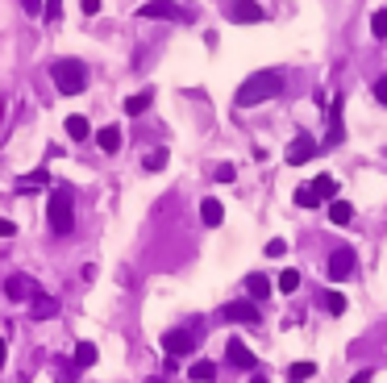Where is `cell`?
Masks as SVG:
<instances>
[{
	"label": "cell",
	"mask_w": 387,
	"mask_h": 383,
	"mask_svg": "<svg viewBox=\"0 0 387 383\" xmlns=\"http://www.w3.org/2000/svg\"><path fill=\"white\" fill-rule=\"evenodd\" d=\"M279 92H283V75H279V71H254V75L238 88L233 104H238V108H254L262 100H275Z\"/></svg>",
	"instance_id": "obj_1"
},
{
	"label": "cell",
	"mask_w": 387,
	"mask_h": 383,
	"mask_svg": "<svg viewBox=\"0 0 387 383\" xmlns=\"http://www.w3.org/2000/svg\"><path fill=\"white\" fill-rule=\"evenodd\" d=\"M50 80L63 96H80L87 88V67L80 58H54L50 63Z\"/></svg>",
	"instance_id": "obj_2"
},
{
	"label": "cell",
	"mask_w": 387,
	"mask_h": 383,
	"mask_svg": "<svg viewBox=\"0 0 387 383\" xmlns=\"http://www.w3.org/2000/svg\"><path fill=\"white\" fill-rule=\"evenodd\" d=\"M46 217H50V230H54L59 238H67V234L75 230V200H71V192H67V188H54V192H50Z\"/></svg>",
	"instance_id": "obj_3"
},
{
	"label": "cell",
	"mask_w": 387,
	"mask_h": 383,
	"mask_svg": "<svg viewBox=\"0 0 387 383\" xmlns=\"http://www.w3.org/2000/svg\"><path fill=\"white\" fill-rule=\"evenodd\" d=\"M200 337H204V321H188L183 329H167V334H163V350H167L171 358H188V354L200 346Z\"/></svg>",
	"instance_id": "obj_4"
},
{
	"label": "cell",
	"mask_w": 387,
	"mask_h": 383,
	"mask_svg": "<svg viewBox=\"0 0 387 383\" xmlns=\"http://www.w3.org/2000/svg\"><path fill=\"white\" fill-rule=\"evenodd\" d=\"M325 271H329V280H333V284H345V280L358 271L354 250H350V246H333V254H329V267H325Z\"/></svg>",
	"instance_id": "obj_5"
},
{
	"label": "cell",
	"mask_w": 387,
	"mask_h": 383,
	"mask_svg": "<svg viewBox=\"0 0 387 383\" xmlns=\"http://www.w3.org/2000/svg\"><path fill=\"white\" fill-rule=\"evenodd\" d=\"M137 17H146V21H188V13L175 0H146L137 8Z\"/></svg>",
	"instance_id": "obj_6"
},
{
	"label": "cell",
	"mask_w": 387,
	"mask_h": 383,
	"mask_svg": "<svg viewBox=\"0 0 387 383\" xmlns=\"http://www.w3.org/2000/svg\"><path fill=\"white\" fill-rule=\"evenodd\" d=\"M221 321H233V325H258L262 313H258L254 300H233V304L221 308Z\"/></svg>",
	"instance_id": "obj_7"
},
{
	"label": "cell",
	"mask_w": 387,
	"mask_h": 383,
	"mask_svg": "<svg viewBox=\"0 0 387 383\" xmlns=\"http://www.w3.org/2000/svg\"><path fill=\"white\" fill-rule=\"evenodd\" d=\"M225 363H229L233 371H254V367H258L254 350H250L246 341H238V337H229V341H225Z\"/></svg>",
	"instance_id": "obj_8"
},
{
	"label": "cell",
	"mask_w": 387,
	"mask_h": 383,
	"mask_svg": "<svg viewBox=\"0 0 387 383\" xmlns=\"http://www.w3.org/2000/svg\"><path fill=\"white\" fill-rule=\"evenodd\" d=\"M262 17H266V13L258 8L254 0H233V4H229V21H238V25H254Z\"/></svg>",
	"instance_id": "obj_9"
},
{
	"label": "cell",
	"mask_w": 387,
	"mask_h": 383,
	"mask_svg": "<svg viewBox=\"0 0 387 383\" xmlns=\"http://www.w3.org/2000/svg\"><path fill=\"white\" fill-rule=\"evenodd\" d=\"M342 138H345V130H342V96H338V100L329 104V134H325V146H321V150H333Z\"/></svg>",
	"instance_id": "obj_10"
},
{
	"label": "cell",
	"mask_w": 387,
	"mask_h": 383,
	"mask_svg": "<svg viewBox=\"0 0 387 383\" xmlns=\"http://www.w3.org/2000/svg\"><path fill=\"white\" fill-rule=\"evenodd\" d=\"M54 313H59V300L34 287V296H30V317H34V321H46V317H54Z\"/></svg>",
	"instance_id": "obj_11"
},
{
	"label": "cell",
	"mask_w": 387,
	"mask_h": 383,
	"mask_svg": "<svg viewBox=\"0 0 387 383\" xmlns=\"http://www.w3.org/2000/svg\"><path fill=\"white\" fill-rule=\"evenodd\" d=\"M317 150H321V142H317V138H308V134H300V138L292 142V150H288V163H292V167H300V163H308Z\"/></svg>",
	"instance_id": "obj_12"
},
{
	"label": "cell",
	"mask_w": 387,
	"mask_h": 383,
	"mask_svg": "<svg viewBox=\"0 0 387 383\" xmlns=\"http://www.w3.org/2000/svg\"><path fill=\"white\" fill-rule=\"evenodd\" d=\"M266 296H271V280H266V275H246V300L262 304Z\"/></svg>",
	"instance_id": "obj_13"
},
{
	"label": "cell",
	"mask_w": 387,
	"mask_h": 383,
	"mask_svg": "<svg viewBox=\"0 0 387 383\" xmlns=\"http://www.w3.org/2000/svg\"><path fill=\"white\" fill-rule=\"evenodd\" d=\"M200 221H204V225H209V230H216V225H221V221H225V204H221V200H213V196H209V200H204V204H200Z\"/></svg>",
	"instance_id": "obj_14"
},
{
	"label": "cell",
	"mask_w": 387,
	"mask_h": 383,
	"mask_svg": "<svg viewBox=\"0 0 387 383\" xmlns=\"http://www.w3.org/2000/svg\"><path fill=\"white\" fill-rule=\"evenodd\" d=\"M4 296H8V300H30V296H34V284H30L25 275H13V280H4Z\"/></svg>",
	"instance_id": "obj_15"
},
{
	"label": "cell",
	"mask_w": 387,
	"mask_h": 383,
	"mask_svg": "<svg viewBox=\"0 0 387 383\" xmlns=\"http://www.w3.org/2000/svg\"><path fill=\"white\" fill-rule=\"evenodd\" d=\"M317 304H321L329 317H342V313H345V296H342V291H321V296H317Z\"/></svg>",
	"instance_id": "obj_16"
},
{
	"label": "cell",
	"mask_w": 387,
	"mask_h": 383,
	"mask_svg": "<svg viewBox=\"0 0 387 383\" xmlns=\"http://www.w3.org/2000/svg\"><path fill=\"white\" fill-rule=\"evenodd\" d=\"M96 142H100L104 154H117V150H121V130H117V125H104V130L96 134Z\"/></svg>",
	"instance_id": "obj_17"
},
{
	"label": "cell",
	"mask_w": 387,
	"mask_h": 383,
	"mask_svg": "<svg viewBox=\"0 0 387 383\" xmlns=\"http://www.w3.org/2000/svg\"><path fill=\"white\" fill-rule=\"evenodd\" d=\"M67 138H71V142H87V138H92L87 117H80V113H75V117H67Z\"/></svg>",
	"instance_id": "obj_18"
},
{
	"label": "cell",
	"mask_w": 387,
	"mask_h": 383,
	"mask_svg": "<svg viewBox=\"0 0 387 383\" xmlns=\"http://www.w3.org/2000/svg\"><path fill=\"white\" fill-rule=\"evenodd\" d=\"M329 221L333 225H350L354 221V204L350 200H329Z\"/></svg>",
	"instance_id": "obj_19"
},
{
	"label": "cell",
	"mask_w": 387,
	"mask_h": 383,
	"mask_svg": "<svg viewBox=\"0 0 387 383\" xmlns=\"http://www.w3.org/2000/svg\"><path fill=\"white\" fill-rule=\"evenodd\" d=\"M71 363H75V371L96 367V346H92V341H80V346H75V354H71Z\"/></svg>",
	"instance_id": "obj_20"
},
{
	"label": "cell",
	"mask_w": 387,
	"mask_h": 383,
	"mask_svg": "<svg viewBox=\"0 0 387 383\" xmlns=\"http://www.w3.org/2000/svg\"><path fill=\"white\" fill-rule=\"evenodd\" d=\"M312 192L321 196V204H325V200H338V180H333V175H317V180H312Z\"/></svg>",
	"instance_id": "obj_21"
},
{
	"label": "cell",
	"mask_w": 387,
	"mask_h": 383,
	"mask_svg": "<svg viewBox=\"0 0 387 383\" xmlns=\"http://www.w3.org/2000/svg\"><path fill=\"white\" fill-rule=\"evenodd\" d=\"M150 104H154V92L146 88V92H137V96H129V100H125V113H129V117H142Z\"/></svg>",
	"instance_id": "obj_22"
},
{
	"label": "cell",
	"mask_w": 387,
	"mask_h": 383,
	"mask_svg": "<svg viewBox=\"0 0 387 383\" xmlns=\"http://www.w3.org/2000/svg\"><path fill=\"white\" fill-rule=\"evenodd\" d=\"M213 375H216V363H209V358L188 367V379H196V383H213Z\"/></svg>",
	"instance_id": "obj_23"
},
{
	"label": "cell",
	"mask_w": 387,
	"mask_h": 383,
	"mask_svg": "<svg viewBox=\"0 0 387 383\" xmlns=\"http://www.w3.org/2000/svg\"><path fill=\"white\" fill-rule=\"evenodd\" d=\"M317 375V363H292L288 367V383H308Z\"/></svg>",
	"instance_id": "obj_24"
},
{
	"label": "cell",
	"mask_w": 387,
	"mask_h": 383,
	"mask_svg": "<svg viewBox=\"0 0 387 383\" xmlns=\"http://www.w3.org/2000/svg\"><path fill=\"white\" fill-rule=\"evenodd\" d=\"M275 287H279L283 296H288V291H296V287H300V271H292V267H288V271L275 280Z\"/></svg>",
	"instance_id": "obj_25"
},
{
	"label": "cell",
	"mask_w": 387,
	"mask_h": 383,
	"mask_svg": "<svg viewBox=\"0 0 387 383\" xmlns=\"http://www.w3.org/2000/svg\"><path fill=\"white\" fill-rule=\"evenodd\" d=\"M142 167H146V171H163V167H167V150H150V154L142 158Z\"/></svg>",
	"instance_id": "obj_26"
},
{
	"label": "cell",
	"mask_w": 387,
	"mask_h": 383,
	"mask_svg": "<svg viewBox=\"0 0 387 383\" xmlns=\"http://www.w3.org/2000/svg\"><path fill=\"white\" fill-rule=\"evenodd\" d=\"M296 204H300V208H317V204H321V196L312 192V184H308V188H296Z\"/></svg>",
	"instance_id": "obj_27"
},
{
	"label": "cell",
	"mask_w": 387,
	"mask_h": 383,
	"mask_svg": "<svg viewBox=\"0 0 387 383\" xmlns=\"http://www.w3.org/2000/svg\"><path fill=\"white\" fill-rule=\"evenodd\" d=\"M213 180L216 184H233V180H238V167H233V163H221V167L213 171Z\"/></svg>",
	"instance_id": "obj_28"
},
{
	"label": "cell",
	"mask_w": 387,
	"mask_h": 383,
	"mask_svg": "<svg viewBox=\"0 0 387 383\" xmlns=\"http://www.w3.org/2000/svg\"><path fill=\"white\" fill-rule=\"evenodd\" d=\"M371 34H375V38H387V8H379V13L371 17Z\"/></svg>",
	"instance_id": "obj_29"
},
{
	"label": "cell",
	"mask_w": 387,
	"mask_h": 383,
	"mask_svg": "<svg viewBox=\"0 0 387 383\" xmlns=\"http://www.w3.org/2000/svg\"><path fill=\"white\" fill-rule=\"evenodd\" d=\"M283 254H288V241H283V238L266 241V258H283Z\"/></svg>",
	"instance_id": "obj_30"
},
{
	"label": "cell",
	"mask_w": 387,
	"mask_h": 383,
	"mask_svg": "<svg viewBox=\"0 0 387 383\" xmlns=\"http://www.w3.org/2000/svg\"><path fill=\"white\" fill-rule=\"evenodd\" d=\"M42 17H46V21H59V17H63V0H46Z\"/></svg>",
	"instance_id": "obj_31"
},
{
	"label": "cell",
	"mask_w": 387,
	"mask_h": 383,
	"mask_svg": "<svg viewBox=\"0 0 387 383\" xmlns=\"http://www.w3.org/2000/svg\"><path fill=\"white\" fill-rule=\"evenodd\" d=\"M46 180H50L46 171H34V175H25V180H21V188H42Z\"/></svg>",
	"instance_id": "obj_32"
},
{
	"label": "cell",
	"mask_w": 387,
	"mask_h": 383,
	"mask_svg": "<svg viewBox=\"0 0 387 383\" xmlns=\"http://www.w3.org/2000/svg\"><path fill=\"white\" fill-rule=\"evenodd\" d=\"M375 100L387 108V75H383V80H375Z\"/></svg>",
	"instance_id": "obj_33"
},
{
	"label": "cell",
	"mask_w": 387,
	"mask_h": 383,
	"mask_svg": "<svg viewBox=\"0 0 387 383\" xmlns=\"http://www.w3.org/2000/svg\"><path fill=\"white\" fill-rule=\"evenodd\" d=\"M42 4H46V0H21V8H25L30 17H38V13H42Z\"/></svg>",
	"instance_id": "obj_34"
},
{
	"label": "cell",
	"mask_w": 387,
	"mask_h": 383,
	"mask_svg": "<svg viewBox=\"0 0 387 383\" xmlns=\"http://www.w3.org/2000/svg\"><path fill=\"white\" fill-rule=\"evenodd\" d=\"M100 4H104V0H80V8H84L87 17H96V13H100Z\"/></svg>",
	"instance_id": "obj_35"
},
{
	"label": "cell",
	"mask_w": 387,
	"mask_h": 383,
	"mask_svg": "<svg viewBox=\"0 0 387 383\" xmlns=\"http://www.w3.org/2000/svg\"><path fill=\"white\" fill-rule=\"evenodd\" d=\"M13 234H17V225L8 217H0V238H13Z\"/></svg>",
	"instance_id": "obj_36"
},
{
	"label": "cell",
	"mask_w": 387,
	"mask_h": 383,
	"mask_svg": "<svg viewBox=\"0 0 387 383\" xmlns=\"http://www.w3.org/2000/svg\"><path fill=\"white\" fill-rule=\"evenodd\" d=\"M371 379H375V371H358V375H354L350 383H371Z\"/></svg>",
	"instance_id": "obj_37"
},
{
	"label": "cell",
	"mask_w": 387,
	"mask_h": 383,
	"mask_svg": "<svg viewBox=\"0 0 387 383\" xmlns=\"http://www.w3.org/2000/svg\"><path fill=\"white\" fill-rule=\"evenodd\" d=\"M4 354H8V346H4V337H0V363H4Z\"/></svg>",
	"instance_id": "obj_38"
},
{
	"label": "cell",
	"mask_w": 387,
	"mask_h": 383,
	"mask_svg": "<svg viewBox=\"0 0 387 383\" xmlns=\"http://www.w3.org/2000/svg\"><path fill=\"white\" fill-rule=\"evenodd\" d=\"M0 121H4V96H0Z\"/></svg>",
	"instance_id": "obj_39"
},
{
	"label": "cell",
	"mask_w": 387,
	"mask_h": 383,
	"mask_svg": "<svg viewBox=\"0 0 387 383\" xmlns=\"http://www.w3.org/2000/svg\"><path fill=\"white\" fill-rule=\"evenodd\" d=\"M146 383H167V379H159V375H154V379H146Z\"/></svg>",
	"instance_id": "obj_40"
}]
</instances>
